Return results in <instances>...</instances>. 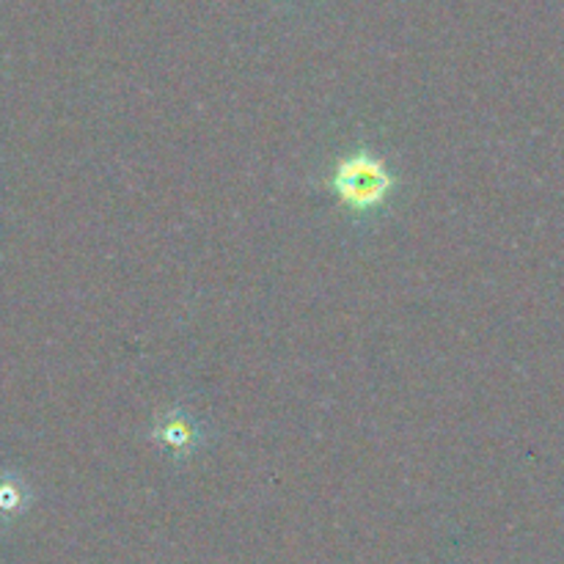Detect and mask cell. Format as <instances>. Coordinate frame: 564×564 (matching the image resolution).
<instances>
[{
	"label": "cell",
	"mask_w": 564,
	"mask_h": 564,
	"mask_svg": "<svg viewBox=\"0 0 564 564\" xmlns=\"http://www.w3.org/2000/svg\"><path fill=\"white\" fill-rule=\"evenodd\" d=\"M330 187L347 209L358 215L375 213L386 207L397 187V176L391 174L386 160L369 149H356L336 163Z\"/></svg>",
	"instance_id": "6da1fadb"
},
{
	"label": "cell",
	"mask_w": 564,
	"mask_h": 564,
	"mask_svg": "<svg viewBox=\"0 0 564 564\" xmlns=\"http://www.w3.org/2000/svg\"><path fill=\"white\" fill-rule=\"evenodd\" d=\"M152 441L163 446L165 452H171L180 460H187L198 452V446L204 444V433L198 427V422L193 416H187L180 408H171V411L160 413L152 424Z\"/></svg>",
	"instance_id": "7a4b0ae2"
},
{
	"label": "cell",
	"mask_w": 564,
	"mask_h": 564,
	"mask_svg": "<svg viewBox=\"0 0 564 564\" xmlns=\"http://www.w3.org/2000/svg\"><path fill=\"white\" fill-rule=\"evenodd\" d=\"M28 488L14 477L0 479V516H20L28 507Z\"/></svg>",
	"instance_id": "3957f363"
}]
</instances>
